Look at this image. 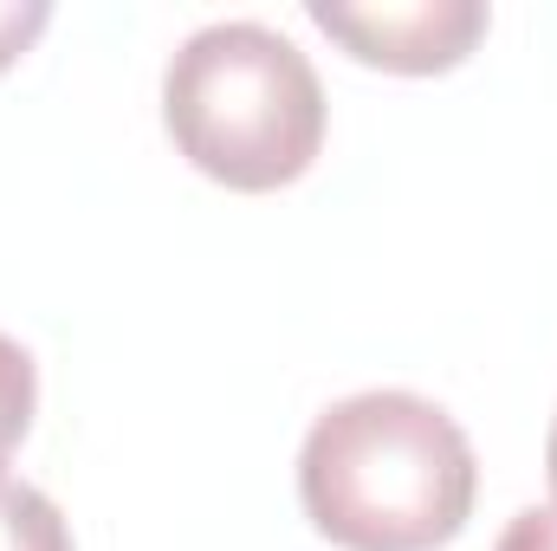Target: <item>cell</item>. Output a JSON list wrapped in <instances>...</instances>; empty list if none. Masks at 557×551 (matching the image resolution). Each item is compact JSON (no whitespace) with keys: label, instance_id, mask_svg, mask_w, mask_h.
I'll list each match as a JSON object with an SVG mask.
<instances>
[{"label":"cell","instance_id":"1","mask_svg":"<svg viewBox=\"0 0 557 551\" xmlns=\"http://www.w3.org/2000/svg\"><path fill=\"white\" fill-rule=\"evenodd\" d=\"M480 461L441 403L357 390L311 421L298 448L305 519L344 551H434L473 519Z\"/></svg>","mask_w":557,"mask_h":551},{"label":"cell","instance_id":"2","mask_svg":"<svg viewBox=\"0 0 557 551\" xmlns=\"http://www.w3.org/2000/svg\"><path fill=\"white\" fill-rule=\"evenodd\" d=\"M162 124L208 182L267 195L318 162L324 85L278 26L214 20L175 46L162 72Z\"/></svg>","mask_w":557,"mask_h":551},{"label":"cell","instance_id":"3","mask_svg":"<svg viewBox=\"0 0 557 551\" xmlns=\"http://www.w3.org/2000/svg\"><path fill=\"white\" fill-rule=\"evenodd\" d=\"M311 20L363 65H383V72H447L460 65L480 33H486V7L480 0H370V7H350V0H311Z\"/></svg>","mask_w":557,"mask_h":551},{"label":"cell","instance_id":"4","mask_svg":"<svg viewBox=\"0 0 557 551\" xmlns=\"http://www.w3.org/2000/svg\"><path fill=\"white\" fill-rule=\"evenodd\" d=\"M0 551H72V526L52 506V493L0 480Z\"/></svg>","mask_w":557,"mask_h":551},{"label":"cell","instance_id":"5","mask_svg":"<svg viewBox=\"0 0 557 551\" xmlns=\"http://www.w3.org/2000/svg\"><path fill=\"white\" fill-rule=\"evenodd\" d=\"M33 403H39V370H33V357H26V344L0 331V467H7L13 448L26 441ZM0 480H7V474H0Z\"/></svg>","mask_w":557,"mask_h":551},{"label":"cell","instance_id":"6","mask_svg":"<svg viewBox=\"0 0 557 551\" xmlns=\"http://www.w3.org/2000/svg\"><path fill=\"white\" fill-rule=\"evenodd\" d=\"M46 20H52L46 0H0V72L46 33Z\"/></svg>","mask_w":557,"mask_h":551},{"label":"cell","instance_id":"7","mask_svg":"<svg viewBox=\"0 0 557 551\" xmlns=\"http://www.w3.org/2000/svg\"><path fill=\"white\" fill-rule=\"evenodd\" d=\"M493 551H557V506H525V513H512Z\"/></svg>","mask_w":557,"mask_h":551},{"label":"cell","instance_id":"8","mask_svg":"<svg viewBox=\"0 0 557 551\" xmlns=\"http://www.w3.org/2000/svg\"><path fill=\"white\" fill-rule=\"evenodd\" d=\"M545 474H552V506H557V415H552V434H545Z\"/></svg>","mask_w":557,"mask_h":551}]
</instances>
